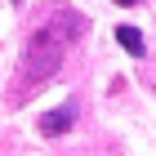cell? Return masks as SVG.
<instances>
[{"label":"cell","instance_id":"cell-1","mask_svg":"<svg viewBox=\"0 0 156 156\" xmlns=\"http://www.w3.org/2000/svg\"><path fill=\"white\" fill-rule=\"evenodd\" d=\"M85 18L72 9H54L45 18V23L31 27V36H27V49H23V62H18V80H13L9 89V107H18L23 98H31L45 80H54V72H58L62 54L72 49V40L85 31Z\"/></svg>","mask_w":156,"mask_h":156},{"label":"cell","instance_id":"cell-2","mask_svg":"<svg viewBox=\"0 0 156 156\" xmlns=\"http://www.w3.org/2000/svg\"><path fill=\"white\" fill-rule=\"evenodd\" d=\"M72 125H76V103H62V107H54V112L40 116V134L45 138H62Z\"/></svg>","mask_w":156,"mask_h":156},{"label":"cell","instance_id":"cell-3","mask_svg":"<svg viewBox=\"0 0 156 156\" xmlns=\"http://www.w3.org/2000/svg\"><path fill=\"white\" fill-rule=\"evenodd\" d=\"M116 40H120V49L125 54H134V58H143V36H138V27H116Z\"/></svg>","mask_w":156,"mask_h":156},{"label":"cell","instance_id":"cell-4","mask_svg":"<svg viewBox=\"0 0 156 156\" xmlns=\"http://www.w3.org/2000/svg\"><path fill=\"white\" fill-rule=\"evenodd\" d=\"M116 5H138V0H116Z\"/></svg>","mask_w":156,"mask_h":156},{"label":"cell","instance_id":"cell-5","mask_svg":"<svg viewBox=\"0 0 156 156\" xmlns=\"http://www.w3.org/2000/svg\"><path fill=\"white\" fill-rule=\"evenodd\" d=\"M18 5H27V0H18Z\"/></svg>","mask_w":156,"mask_h":156}]
</instances>
